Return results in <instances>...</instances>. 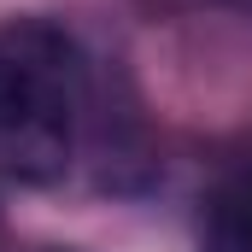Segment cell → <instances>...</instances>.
Instances as JSON below:
<instances>
[{"label": "cell", "mask_w": 252, "mask_h": 252, "mask_svg": "<svg viewBox=\"0 0 252 252\" xmlns=\"http://www.w3.org/2000/svg\"><path fill=\"white\" fill-rule=\"evenodd\" d=\"M211 247L217 252H252V182L229 188L211 211Z\"/></svg>", "instance_id": "7a4b0ae2"}, {"label": "cell", "mask_w": 252, "mask_h": 252, "mask_svg": "<svg viewBox=\"0 0 252 252\" xmlns=\"http://www.w3.org/2000/svg\"><path fill=\"white\" fill-rule=\"evenodd\" d=\"M88 112V70L76 41L53 24L0 30V176L47 182L76 153Z\"/></svg>", "instance_id": "6da1fadb"}]
</instances>
